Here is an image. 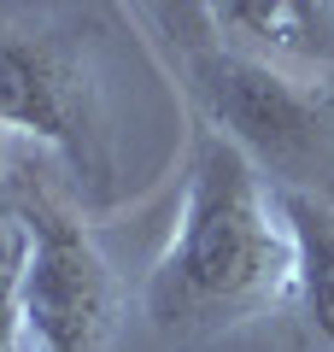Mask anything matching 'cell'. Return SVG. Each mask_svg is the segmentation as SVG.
Returning <instances> with one entry per match:
<instances>
[{
  "instance_id": "7a4b0ae2",
  "label": "cell",
  "mask_w": 334,
  "mask_h": 352,
  "mask_svg": "<svg viewBox=\"0 0 334 352\" xmlns=\"http://www.w3.org/2000/svg\"><path fill=\"white\" fill-rule=\"evenodd\" d=\"M0 129L47 147L88 200H111L118 164L94 18L0 12Z\"/></svg>"
},
{
  "instance_id": "7c38bea8",
  "label": "cell",
  "mask_w": 334,
  "mask_h": 352,
  "mask_svg": "<svg viewBox=\"0 0 334 352\" xmlns=\"http://www.w3.org/2000/svg\"><path fill=\"white\" fill-rule=\"evenodd\" d=\"M329 206H334V200H329Z\"/></svg>"
},
{
  "instance_id": "277c9868",
  "label": "cell",
  "mask_w": 334,
  "mask_h": 352,
  "mask_svg": "<svg viewBox=\"0 0 334 352\" xmlns=\"http://www.w3.org/2000/svg\"><path fill=\"white\" fill-rule=\"evenodd\" d=\"M18 352H106L118 335V276L82 212L53 182H12Z\"/></svg>"
},
{
  "instance_id": "30bf717a",
  "label": "cell",
  "mask_w": 334,
  "mask_h": 352,
  "mask_svg": "<svg viewBox=\"0 0 334 352\" xmlns=\"http://www.w3.org/2000/svg\"><path fill=\"white\" fill-rule=\"evenodd\" d=\"M0 270H6V264H0Z\"/></svg>"
},
{
  "instance_id": "9c48e42d",
  "label": "cell",
  "mask_w": 334,
  "mask_h": 352,
  "mask_svg": "<svg viewBox=\"0 0 334 352\" xmlns=\"http://www.w3.org/2000/svg\"><path fill=\"white\" fill-rule=\"evenodd\" d=\"M0 264H18V229L6 212H0Z\"/></svg>"
},
{
  "instance_id": "8992f818",
  "label": "cell",
  "mask_w": 334,
  "mask_h": 352,
  "mask_svg": "<svg viewBox=\"0 0 334 352\" xmlns=\"http://www.w3.org/2000/svg\"><path fill=\"white\" fill-rule=\"evenodd\" d=\"M282 194V188H276ZM293 235V311L311 352H334V206L317 194H282Z\"/></svg>"
},
{
  "instance_id": "52a82bcc",
  "label": "cell",
  "mask_w": 334,
  "mask_h": 352,
  "mask_svg": "<svg viewBox=\"0 0 334 352\" xmlns=\"http://www.w3.org/2000/svg\"><path fill=\"white\" fill-rule=\"evenodd\" d=\"M141 12H147L153 30H159V36L176 47V59H182V65L205 59V53L217 47L211 18H205V0H141Z\"/></svg>"
},
{
  "instance_id": "3957f363",
  "label": "cell",
  "mask_w": 334,
  "mask_h": 352,
  "mask_svg": "<svg viewBox=\"0 0 334 352\" xmlns=\"http://www.w3.org/2000/svg\"><path fill=\"white\" fill-rule=\"evenodd\" d=\"M182 76L199 124L235 141L270 188L334 200V76L282 71L229 47L182 65Z\"/></svg>"
},
{
  "instance_id": "5b68a950",
  "label": "cell",
  "mask_w": 334,
  "mask_h": 352,
  "mask_svg": "<svg viewBox=\"0 0 334 352\" xmlns=\"http://www.w3.org/2000/svg\"><path fill=\"white\" fill-rule=\"evenodd\" d=\"M205 18L229 53L334 76V0H205Z\"/></svg>"
},
{
  "instance_id": "6da1fadb",
  "label": "cell",
  "mask_w": 334,
  "mask_h": 352,
  "mask_svg": "<svg viewBox=\"0 0 334 352\" xmlns=\"http://www.w3.org/2000/svg\"><path fill=\"white\" fill-rule=\"evenodd\" d=\"M293 300V235L282 194L211 124L188 141L182 206L141 282V317L159 340H217Z\"/></svg>"
},
{
  "instance_id": "ba28073f",
  "label": "cell",
  "mask_w": 334,
  "mask_h": 352,
  "mask_svg": "<svg viewBox=\"0 0 334 352\" xmlns=\"http://www.w3.org/2000/svg\"><path fill=\"white\" fill-rule=\"evenodd\" d=\"M0 352H18V282H12V264L0 270Z\"/></svg>"
},
{
  "instance_id": "8fae6325",
  "label": "cell",
  "mask_w": 334,
  "mask_h": 352,
  "mask_svg": "<svg viewBox=\"0 0 334 352\" xmlns=\"http://www.w3.org/2000/svg\"><path fill=\"white\" fill-rule=\"evenodd\" d=\"M0 182H6V176H0Z\"/></svg>"
}]
</instances>
